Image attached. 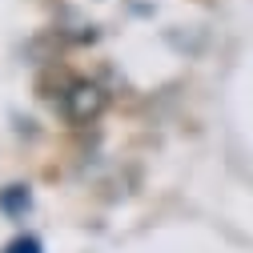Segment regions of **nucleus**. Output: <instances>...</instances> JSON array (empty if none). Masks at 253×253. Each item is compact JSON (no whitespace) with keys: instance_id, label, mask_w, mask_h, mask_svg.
Returning a JSON list of instances; mask_svg holds the SVG:
<instances>
[{"instance_id":"f257e3e1","label":"nucleus","mask_w":253,"mask_h":253,"mask_svg":"<svg viewBox=\"0 0 253 253\" xmlns=\"http://www.w3.org/2000/svg\"><path fill=\"white\" fill-rule=\"evenodd\" d=\"M60 109H65V117L73 125H88V121H97L105 113V92L92 81H73L65 88V97H60Z\"/></svg>"},{"instance_id":"f03ea898","label":"nucleus","mask_w":253,"mask_h":253,"mask_svg":"<svg viewBox=\"0 0 253 253\" xmlns=\"http://www.w3.org/2000/svg\"><path fill=\"white\" fill-rule=\"evenodd\" d=\"M4 253H41V241H37V237H16Z\"/></svg>"}]
</instances>
